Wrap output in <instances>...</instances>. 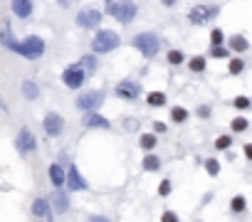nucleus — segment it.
<instances>
[{"label": "nucleus", "mask_w": 252, "mask_h": 222, "mask_svg": "<svg viewBox=\"0 0 252 222\" xmlns=\"http://www.w3.org/2000/svg\"><path fill=\"white\" fill-rule=\"evenodd\" d=\"M210 42H213V45H220V42H223V32H220V30H213V32H210Z\"/></svg>", "instance_id": "31"}, {"label": "nucleus", "mask_w": 252, "mask_h": 222, "mask_svg": "<svg viewBox=\"0 0 252 222\" xmlns=\"http://www.w3.org/2000/svg\"><path fill=\"white\" fill-rule=\"evenodd\" d=\"M141 148H146V151H154V148H156V138H154V133L141 136Z\"/></svg>", "instance_id": "21"}, {"label": "nucleus", "mask_w": 252, "mask_h": 222, "mask_svg": "<svg viewBox=\"0 0 252 222\" xmlns=\"http://www.w3.org/2000/svg\"><path fill=\"white\" fill-rule=\"evenodd\" d=\"M109 15L116 18L119 22H131L136 18V5L129 3V0H119V3H112L109 5Z\"/></svg>", "instance_id": "1"}, {"label": "nucleus", "mask_w": 252, "mask_h": 222, "mask_svg": "<svg viewBox=\"0 0 252 222\" xmlns=\"http://www.w3.org/2000/svg\"><path fill=\"white\" fill-rule=\"evenodd\" d=\"M230 207H233V212H242V210H245V198H242V195H237V198H233V203H230Z\"/></svg>", "instance_id": "26"}, {"label": "nucleus", "mask_w": 252, "mask_h": 222, "mask_svg": "<svg viewBox=\"0 0 252 222\" xmlns=\"http://www.w3.org/2000/svg\"><path fill=\"white\" fill-rule=\"evenodd\" d=\"M18 148L22 153H30V151H35V148H38V141H35V136L27 131V129H20V133H18Z\"/></svg>", "instance_id": "9"}, {"label": "nucleus", "mask_w": 252, "mask_h": 222, "mask_svg": "<svg viewBox=\"0 0 252 222\" xmlns=\"http://www.w3.org/2000/svg\"><path fill=\"white\" fill-rule=\"evenodd\" d=\"M245 129H247V121H245V119H235V121H233V131L242 133Z\"/></svg>", "instance_id": "30"}, {"label": "nucleus", "mask_w": 252, "mask_h": 222, "mask_svg": "<svg viewBox=\"0 0 252 222\" xmlns=\"http://www.w3.org/2000/svg\"><path fill=\"white\" fill-rule=\"evenodd\" d=\"M101 101H104V94H101V92H87V94H82V96L77 99V106L84 109V111H94V109L101 106Z\"/></svg>", "instance_id": "6"}, {"label": "nucleus", "mask_w": 252, "mask_h": 222, "mask_svg": "<svg viewBox=\"0 0 252 222\" xmlns=\"http://www.w3.org/2000/svg\"><path fill=\"white\" fill-rule=\"evenodd\" d=\"M210 52H213V57H228V50H223L220 45H215Z\"/></svg>", "instance_id": "34"}, {"label": "nucleus", "mask_w": 252, "mask_h": 222, "mask_svg": "<svg viewBox=\"0 0 252 222\" xmlns=\"http://www.w3.org/2000/svg\"><path fill=\"white\" fill-rule=\"evenodd\" d=\"M158 193H161V195H168V193H171V180H163V183L158 185Z\"/></svg>", "instance_id": "35"}, {"label": "nucleus", "mask_w": 252, "mask_h": 222, "mask_svg": "<svg viewBox=\"0 0 252 222\" xmlns=\"http://www.w3.org/2000/svg\"><path fill=\"white\" fill-rule=\"evenodd\" d=\"M134 47L141 50V55L154 57V55L158 52V40H156L151 32H143V35H136V37H134Z\"/></svg>", "instance_id": "4"}, {"label": "nucleus", "mask_w": 252, "mask_h": 222, "mask_svg": "<svg viewBox=\"0 0 252 222\" xmlns=\"http://www.w3.org/2000/svg\"><path fill=\"white\" fill-rule=\"evenodd\" d=\"M158 166H161V161L156 156H146V158H143V168H146V170H158Z\"/></svg>", "instance_id": "23"}, {"label": "nucleus", "mask_w": 252, "mask_h": 222, "mask_svg": "<svg viewBox=\"0 0 252 222\" xmlns=\"http://www.w3.org/2000/svg\"><path fill=\"white\" fill-rule=\"evenodd\" d=\"M245 156H247V158H252V143H247V146H245Z\"/></svg>", "instance_id": "39"}, {"label": "nucleus", "mask_w": 252, "mask_h": 222, "mask_svg": "<svg viewBox=\"0 0 252 222\" xmlns=\"http://www.w3.org/2000/svg\"><path fill=\"white\" fill-rule=\"evenodd\" d=\"M77 22H79L82 27H94V25L101 22V13H99V10H92V8H84V10H79Z\"/></svg>", "instance_id": "8"}, {"label": "nucleus", "mask_w": 252, "mask_h": 222, "mask_svg": "<svg viewBox=\"0 0 252 222\" xmlns=\"http://www.w3.org/2000/svg\"><path fill=\"white\" fill-rule=\"evenodd\" d=\"M82 67H84V72L87 74H94V69H97V62H94V57H82Z\"/></svg>", "instance_id": "25"}, {"label": "nucleus", "mask_w": 252, "mask_h": 222, "mask_svg": "<svg viewBox=\"0 0 252 222\" xmlns=\"http://www.w3.org/2000/svg\"><path fill=\"white\" fill-rule=\"evenodd\" d=\"M163 222H175V215H173V212H166V215H163Z\"/></svg>", "instance_id": "38"}, {"label": "nucleus", "mask_w": 252, "mask_h": 222, "mask_svg": "<svg viewBox=\"0 0 252 222\" xmlns=\"http://www.w3.org/2000/svg\"><path fill=\"white\" fill-rule=\"evenodd\" d=\"M149 104H151V106H163V104H166V96H163L161 92H151V94H149Z\"/></svg>", "instance_id": "22"}, {"label": "nucleus", "mask_w": 252, "mask_h": 222, "mask_svg": "<svg viewBox=\"0 0 252 222\" xmlns=\"http://www.w3.org/2000/svg\"><path fill=\"white\" fill-rule=\"evenodd\" d=\"M116 94L121 99H136L138 96V84L136 82H121L119 89H116Z\"/></svg>", "instance_id": "13"}, {"label": "nucleus", "mask_w": 252, "mask_h": 222, "mask_svg": "<svg viewBox=\"0 0 252 222\" xmlns=\"http://www.w3.org/2000/svg\"><path fill=\"white\" fill-rule=\"evenodd\" d=\"M228 146H230V136H220L218 141H215V148H220V151H225Z\"/></svg>", "instance_id": "29"}, {"label": "nucleus", "mask_w": 252, "mask_h": 222, "mask_svg": "<svg viewBox=\"0 0 252 222\" xmlns=\"http://www.w3.org/2000/svg\"><path fill=\"white\" fill-rule=\"evenodd\" d=\"M171 119L181 124V121H186V119H188V111H186V109H171Z\"/></svg>", "instance_id": "24"}, {"label": "nucleus", "mask_w": 252, "mask_h": 222, "mask_svg": "<svg viewBox=\"0 0 252 222\" xmlns=\"http://www.w3.org/2000/svg\"><path fill=\"white\" fill-rule=\"evenodd\" d=\"M62 126H64V121H62L59 114H47V116H45V131H47L50 136H59V133H62Z\"/></svg>", "instance_id": "10"}, {"label": "nucleus", "mask_w": 252, "mask_h": 222, "mask_svg": "<svg viewBox=\"0 0 252 222\" xmlns=\"http://www.w3.org/2000/svg\"><path fill=\"white\" fill-rule=\"evenodd\" d=\"M242 67H245V64H242V59H233V62H230V72H233V74H240V72H242Z\"/></svg>", "instance_id": "33"}, {"label": "nucleus", "mask_w": 252, "mask_h": 222, "mask_svg": "<svg viewBox=\"0 0 252 222\" xmlns=\"http://www.w3.org/2000/svg\"><path fill=\"white\" fill-rule=\"evenodd\" d=\"M52 205H55L57 212H67V207H69V198H67V193H64V190H55V195H52Z\"/></svg>", "instance_id": "15"}, {"label": "nucleus", "mask_w": 252, "mask_h": 222, "mask_svg": "<svg viewBox=\"0 0 252 222\" xmlns=\"http://www.w3.org/2000/svg\"><path fill=\"white\" fill-rule=\"evenodd\" d=\"M163 3H166V5H173V3H175V0H163Z\"/></svg>", "instance_id": "40"}, {"label": "nucleus", "mask_w": 252, "mask_h": 222, "mask_svg": "<svg viewBox=\"0 0 252 222\" xmlns=\"http://www.w3.org/2000/svg\"><path fill=\"white\" fill-rule=\"evenodd\" d=\"M205 168H208V173H210V175H218V173H220L218 161H208V163H205Z\"/></svg>", "instance_id": "28"}, {"label": "nucleus", "mask_w": 252, "mask_h": 222, "mask_svg": "<svg viewBox=\"0 0 252 222\" xmlns=\"http://www.w3.org/2000/svg\"><path fill=\"white\" fill-rule=\"evenodd\" d=\"M22 94H25L27 99H38V94H40V92H38V84L25 82V84H22Z\"/></svg>", "instance_id": "20"}, {"label": "nucleus", "mask_w": 252, "mask_h": 222, "mask_svg": "<svg viewBox=\"0 0 252 222\" xmlns=\"http://www.w3.org/2000/svg\"><path fill=\"white\" fill-rule=\"evenodd\" d=\"M114 47H119V35L112 30H101L94 37V50L97 52H112Z\"/></svg>", "instance_id": "2"}, {"label": "nucleus", "mask_w": 252, "mask_h": 222, "mask_svg": "<svg viewBox=\"0 0 252 222\" xmlns=\"http://www.w3.org/2000/svg\"><path fill=\"white\" fill-rule=\"evenodd\" d=\"M62 79H64V84H67L69 89H79L82 82H84V69H82V64H72V67H67L64 74H62Z\"/></svg>", "instance_id": "5"}, {"label": "nucleus", "mask_w": 252, "mask_h": 222, "mask_svg": "<svg viewBox=\"0 0 252 222\" xmlns=\"http://www.w3.org/2000/svg\"><path fill=\"white\" fill-rule=\"evenodd\" d=\"M218 15V8H208V5H198V8H193L191 10V22H195V25H203V22H208L210 18H215Z\"/></svg>", "instance_id": "7"}, {"label": "nucleus", "mask_w": 252, "mask_h": 222, "mask_svg": "<svg viewBox=\"0 0 252 222\" xmlns=\"http://www.w3.org/2000/svg\"><path fill=\"white\" fill-rule=\"evenodd\" d=\"M191 69H193V72H203V69H205V59H203V57H193V59H191Z\"/></svg>", "instance_id": "27"}, {"label": "nucleus", "mask_w": 252, "mask_h": 222, "mask_svg": "<svg viewBox=\"0 0 252 222\" xmlns=\"http://www.w3.org/2000/svg\"><path fill=\"white\" fill-rule=\"evenodd\" d=\"M168 62H171V64H181V62H183V55H181V52H168Z\"/></svg>", "instance_id": "32"}, {"label": "nucleus", "mask_w": 252, "mask_h": 222, "mask_svg": "<svg viewBox=\"0 0 252 222\" xmlns=\"http://www.w3.org/2000/svg\"><path fill=\"white\" fill-rule=\"evenodd\" d=\"M235 106H237V109H247V106H250V99H245V96H237V99H235Z\"/></svg>", "instance_id": "36"}, {"label": "nucleus", "mask_w": 252, "mask_h": 222, "mask_svg": "<svg viewBox=\"0 0 252 222\" xmlns=\"http://www.w3.org/2000/svg\"><path fill=\"white\" fill-rule=\"evenodd\" d=\"M50 180L57 185V188L64 183V173H62V168H59V166H50Z\"/></svg>", "instance_id": "18"}, {"label": "nucleus", "mask_w": 252, "mask_h": 222, "mask_svg": "<svg viewBox=\"0 0 252 222\" xmlns=\"http://www.w3.org/2000/svg\"><path fill=\"white\" fill-rule=\"evenodd\" d=\"M13 13L18 18H30L32 13V0H13Z\"/></svg>", "instance_id": "14"}, {"label": "nucleus", "mask_w": 252, "mask_h": 222, "mask_svg": "<svg viewBox=\"0 0 252 222\" xmlns=\"http://www.w3.org/2000/svg\"><path fill=\"white\" fill-rule=\"evenodd\" d=\"M154 129H156L158 133H163V131H166V124H161V121H156V124H154Z\"/></svg>", "instance_id": "37"}, {"label": "nucleus", "mask_w": 252, "mask_h": 222, "mask_svg": "<svg viewBox=\"0 0 252 222\" xmlns=\"http://www.w3.org/2000/svg\"><path fill=\"white\" fill-rule=\"evenodd\" d=\"M0 42L8 45L13 52H18V50H20V42H15V40H13V35H10L8 30H0Z\"/></svg>", "instance_id": "17"}, {"label": "nucleus", "mask_w": 252, "mask_h": 222, "mask_svg": "<svg viewBox=\"0 0 252 222\" xmlns=\"http://www.w3.org/2000/svg\"><path fill=\"white\" fill-rule=\"evenodd\" d=\"M42 52H45V42L40 37H27L25 42H20V50H18V55H22L27 59H38V57H42Z\"/></svg>", "instance_id": "3"}, {"label": "nucleus", "mask_w": 252, "mask_h": 222, "mask_svg": "<svg viewBox=\"0 0 252 222\" xmlns=\"http://www.w3.org/2000/svg\"><path fill=\"white\" fill-rule=\"evenodd\" d=\"M67 183H69V188H72V190H87V183H84V178L79 175V170H77V168H69Z\"/></svg>", "instance_id": "11"}, {"label": "nucleus", "mask_w": 252, "mask_h": 222, "mask_svg": "<svg viewBox=\"0 0 252 222\" xmlns=\"http://www.w3.org/2000/svg\"><path fill=\"white\" fill-rule=\"evenodd\" d=\"M230 47L237 50V52H245L247 50V40H245V37H240V35H235V37H230Z\"/></svg>", "instance_id": "19"}, {"label": "nucleus", "mask_w": 252, "mask_h": 222, "mask_svg": "<svg viewBox=\"0 0 252 222\" xmlns=\"http://www.w3.org/2000/svg\"><path fill=\"white\" fill-rule=\"evenodd\" d=\"M84 126H89V129H109V121H106L104 116H99L97 111H89V114L84 116Z\"/></svg>", "instance_id": "12"}, {"label": "nucleus", "mask_w": 252, "mask_h": 222, "mask_svg": "<svg viewBox=\"0 0 252 222\" xmlns=\"http://www.w3.org/2000/svg\"><path fill=\"white\" fill-rule=\"evenodd\" d=\"M32 212L38 215V217H50L52 212H50V205H47V200H35V205H32Z\"/></svg>", "instance_id": "16"}]
</instances>
